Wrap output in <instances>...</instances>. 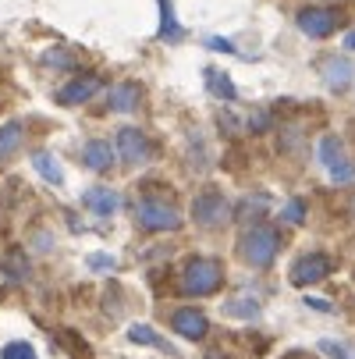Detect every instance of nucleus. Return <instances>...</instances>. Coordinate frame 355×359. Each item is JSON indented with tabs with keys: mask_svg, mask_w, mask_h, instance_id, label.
<instances>
[{
	"mask_svg": "<svg viewBox=\"0 0 355 359\" xmlns=\"http://www.w3.org/2000/svg\"><path fill=\"white\" fill-rule=\"evenodd\" d=\"M46 65H50V68H71L75 61H71L68 50H50V54H46Z\"/></svg>",
	"mask_w": 355,
	"mask_h": 359,
	"instance_id": "23",
	"label": "nucleus"
},
{
	"mask_svg": "<svg viewBox=\"0 0 355 359\" xmlns=\"http://www.w3.org/2000/svg\"><path fill=\"white\" fill-rule=\"evenodd\" d=\"M0 359H39V355L29 341H8L4 348H0Z\"/></svg>",
	"mask_w": 355,
	"mask_h": 359,
	"instance_id": "20",
	"label": "nucleus"
},
{
	"mask_svg": "<svg viewBox=\"0 0 355 359\" xmlns=\"http://www.w3.org/2000/svg\"><path fill=\"white\" fill-rule=\"evenodd\" d=\"M135 221H139V228L153 231V235H171V231L181 228L178 207L167 199H157V196H142L135 203Z\"/></svg>",
	"mask_w": 355,
	"mask_h": 359,
	"instance_id": "3",
	"label": "nucleus"
},
{
	"mask_svg": "<svg viewBox=\"0 0 355 359\" xmlns=\"http://www.w3.org/2000/svg\"><path fill=\"white\" fill-rule=\"evenodd\" d=\"M344 359H348V355H344Z\"/></svg>",
	"mask_w": 355,
	"mask_h": 359,
	"instance_id": "30",
	"label": "nucleus"
},
{
	"mask_svg": "<svg viewBox=\"0 0 355 359\" xmlns=\"http://www.w3.org/2000/svg\"><path fill=\"white\" fill-rule=\"evenodd\" d=\"M202 79H207V89H210L214 96H221V100H235V96H238L231 75H224L221 68H207V72H202Z\"/></svg>",
	"mask_w": 355,
	"mask_h": 359,
	"instance_id": "17",
	"label": "nucleus"
},
{
	"mask_svg": "<svg viewBox=\"0 0 355 359\" xmlns=\"http://www.w3.org/2000/svg\"><path fill=\"white\" fill-rule=\"evenodd\" d=\"M306 306H309V310H330V302H323V299H306Z\"/></svg>",
	"mask_w": 355,
	"mask_h": 359,
	"instance_id": "27",
	"label": "nucleus"
},
{
	"mask_svg": "<svg viewBox=\"0 0 355 359\" xmlns=\"http://www.w3.org/2000/svg\"><path fill=\"white\" fill-rule=\"evenodd\" d=\"M22 139H25V128H22L18 121L0 125V161H4V157H11V153L22 146Z\"/></svg>",
	"mask_w": 355,
	"mask_h": 359,
	"instance_id": "18",
	"label": "nucleus"
},
{
	"mask_svg": "<svg viewBox=\"0 0 355 359\" xmlns=\"http://www.w3.org/2000/svg\"><path fill=\"white\" fill-rule=\"evenodd\" d=\"M228 313H231V317H256V313H260V302L235 299V302H228Z\"/></svg>",
	"mask_w": 355,
	"mask_h": 359,
	"instance_id": "21",
	"label": "nucleus"
},
{
	"mask_svg": "<svg viewBox=\"0 0 355 359\" xmlns=\"http://www.w3.org/2000/svg\"><path fill=\"white\" fill-rule=\"evenodd\" d=\"M139 100H142L139 82H118V86L111 89V111H118V114H132V111L139 107Z\"/></svg>",
	"mask_w": 355,
	"mask_h": 359,
	"instance_id": "13",
	"label": "nucleus"
},
{
	"mask_svg": "<svg viewBox=\"0 0 355 359\" xmlns=\"http://www.w3.org/2000/svg\"><path fill=\"white\" fill-rule=\"evenodd\" d=\"M228 214H231V203L214 185H207V189L195 196V203H192V217H195L199 228H221L228 221Z\"/></svg>",
	"mask_w": 355,
	"mask_h": 359,
	"instance_id": "5",
	"label": "nucleus"
},
{
	"mask_svg": "<svg viewBox=\"0 0 355 359\" xmlns=\"http://www.w3.org/2000/svg\"><path fill=\"white\" fill-rule=\"evenodd\" d=\"M344 50H355V32H348V36H344Z\"/></svg>",
	"mask_w": 355,
	"mask_h": 359,
	"instance_id": "28",
	"label": "nucleus"
},
{
	"mask_svg": "<svg viewBox=\"0 0 355 359\" xmlns=\"http://www.w3.org/2000/svg\"><path fill=\"white\" fill-rule=\"evenodd\" d=\"M249 128H252V132H267V128H270V118H267V114H256V118L249 121Z\"/></svg>",
	"mask_w": 355,
	"mask_h": 359,
	"instance_id": "26",
	"label": "nucleus"
},
{
	"mask_svg": "<svg viewBox=\"0 0 355 359\" xmlns=\"http://www.w3.org/2000/svg\"><path fill=\"white\" fill-rule=\"evenodd\" d=\"M89 267H92V271H111L114 260H111L107 252H92V256H89Z\"/></svg>",
	"mask_w": 355,
	"mask_h": 359,
	"instance_id": "24",
	"label": "nucleus"
},
{
	"mask_svg": "<svg viewBox=\"0 0 355 359\" xmlns=\"http://www.w3.org/2000/svg\"><path fill=\"white\" fill-rule=\"evenodd\" d=\"M207 46H210V50H224V54H238V46H235V43L217 39V36H210V39H207Z\"/></svg>",
	"mask_w": 355,
	"mask_h": 359,
	"instance_id": "25",
	"label": "nucleus"
},
{
	"mask_svg": "<svg viewBox=\"0 0 355 359\" xmlns=\"http://www.w3.org/2000/svg\"><path fill=\"white\" fill-rule=\"evenodd\" d=\"M128 338H132L135 345H149V348H164V352H171V345H167L153 327H146V324H132V327H128Z\"/></svg>",
	"mask_w": 355,
	"mask_h": 359,
	"instance_id": "19",
	"label": "nucleus"
},
{
	"mask_svg": "<svg viewBox=\"0 0 355 359\" xmlns=\"http://www.w3.org/2000/svg\"><path fill=\"white\" fill-rule=\"evenodd\" d=\"M351 75H355V68H351L348 57H330V61L323 65V79H327L330 89H344V86L351 82Z\"/></svg>",
	"mask_w": 355,
	"mask_h": 359,
	"instance_id": "14",
	"label": "nucleus"
},
{
	"mask_svg": "<svg viewBox=\"0 0 355 359\" xmlns=\"http://www.w3.org/2000/svg\"><path fill=\"white\" fill-rule=\"evenodd\" d=\"M330 271H334V260L327 252H306V256H298V260L291 264V285L295 288H309V285L323 281Z\"/></svg>",
	"mask_w": 355,
	"mask_h": 359,
	"instance_id": "6",
	"label": "nucleus"
},
{
	"mask_svg": "<svg viewBox=\"0 0 355 359\" xmlns=\"http://www.w3.org/2000/svg\"><path fill=\"white\" fill-rule=\"evenodd\" d=\"M157 8H160V39L164 43H178L185 36V29H181V22H178V15L171 8V0H157Z\"/></svg>",
	"mask_w": 355,
	"mask_h": 359,
	"instance_id": "15",
	"label": "nucleus"
},
{
	"mask_svg": "<svg viewBox=\"0 0 355 359\" xmlns=\"http://www.w3.org/2000/svg\"><path fill=\"white\" fill-rule=\"evenodd\" d=\"M167 320H171V327H174L181 338H188V341H202V338H207V331H210L207 313L192 310V306H178V310H171Z\"/></svg>",
	"mask_w": 355,
	"mask_h": 359,
	"instance_id": "9",
	"label": "nucleus"
},
{
	"mask_svg": "<svg viewBox=\"0 0 355 359\" xmlns=\"http://www.w3.org/2000/svg\"><path fill=\"white\" fill-rule=\"evenodd\" d=\"M82 203H85V210H89V214H96V217H111V214H118V207H121V196H118L114 189H107V185H92V189H85Z\"/></svg>",
	"mask_w": 355,
	"mask_h": 359,
	"instance_id": "11",
	"label": "nucleus"
},
{
	"mask_svg": "<svg viewBox=\"0 0 355 359\" xmlns=\"http://www.w3.org/2000/svg\"><path fill=\"white\" fill-rule=\"evenodd\" d=\"M114 146H118V157H121L125 164H146L149 157H153V142L146 139V132H139V128H132V125L118 128Z\"/></svg>",
	"mask_w": 355,
	"mask_h": 359,
	"instance_id": "7",
	"label": "nucleus"
},
{
	"mask_svg": "<svg viewBox=\"0 0 355 359\" xmlns=\"http://www.w3.org/2000/svg\"><path fill=\"white\" fill-rule=\"evenodd\" d=\"M82 164L89 171H111L114 164V146H107L104 139H89L85 149H82Z\"/></svg>",
	"mask_w": 355,
	"mask_h": 359,
	"instance_id": "12",
	"label": "nucleus"
},
{
	"mask_svg": "<svg viewBox=\"0 0 355 359\" xmlns=\"http://www.w3.org/2000/svg\"><path fill=\"white\" fill-rule=\"evenodd\" d=\"M316 161L327 168V175H330L337 185L355 182V164L344 157V142H341L337 135H323V139L316 142Z\"/></svg>",
	"mask_w": 355,
	"mask_h": 359,
	"instance_id": "4",
	"label": "nucleus"
},
{
	"mask_svg": "<svg viewBox=\"0 0 355 359\" xmlns=\"http://www.w3.org/2000/svg\"><path fill=\"white\" fill-rule=\"evenodd\" d=\"M224 285V267L217 256H188L181 267V292L185 295H214Z\"/></svg>",
	"mask_w": 355,
	"mask_h": 359,
	"instance_id": "2",
	"label": "nucleus"
},
{
	"mask_svg": "<svg viewBox=\"0 0 355 359\" xmlns=\"http://www.w3.org/2000/svg\"><path fill=\"white\" fill-rule=\"evenodd\" d=\"M351 214H355V196H351Z\"/></svg>",
	"mask_w": 355,
	"mask_h": 359,
	"instance_id": "29",
	"label": "nucleus"
},
{
	"mask_svg": "<svg viewBox=\"0 0 355 359\" xmlns=\"http://www.w3.org/2000/svg\"><path fill=\"white\" fill-rule=\"evenodd\" d=\"M99 82L96 75H78V79H71L68 86H61L57 89V104H64V107H78V104H85V100H92L96 93H99Z\"/></svg>",
	"mask_w": 355,
	"mask_h": 359,
	"instance_id": "10",
	"label": "nucleus"
},
{
	"mask_svg": "<svg viewBox=\"0 0 355 359\" xmlns=\"http://www.w3.org/2000/svg\"><path fill=\"white\" fill-rule=\"evenodd\" d=\"M277 249H281V235L270 224H249L238 238V256L256 271H267L277 260Z\"/></svg>",
	"mask_w": 355,
	"mask_h": 359,
	"instance_id": "1",
	"label": "nucleus"
},
{
	"mask_svg": "<svg viewBox=\"0 0 355 359\" xmlns=\"http://www.w3.org/2000/svg\"><path fill=\"white\" fill-rule=\"evenodd\" d=\"M284 221H291V224H302V221H306V203H302V199H291L288 207H284Z\"/></svg>",
	"mask_w": 355,
	"mask_h": 359,
	"instance_id": "22",
	"label": "nucleus"
},
{
	"mask_svg": "<svg viewBox=\"0 0 355 359\" xmlns=\"http://www.w3.org/2000/svg\"><path fill=\"white\" fill-rule=\"evenodd\" d=\"M298 29L306 32L309 39H327L330 32H337L341 25V15L330 11V8H306V11H298Z\"/></svg>",
	"mask_w": 355,
	"mask_h": 359,
	"instance_id": "8",
	"label": "nucleus"
},
{
	"mask_svg": "<svg viewBox=\"0 0 355 359\" xmlns=\"http://www.w3.org/2000/svg\"><path fill=\"white\" fill-rule=\"evenodd\" d=\"M32 168H36V171H39V175L50 182V185H61V182H64L61 161L54 157V153H46V149H43V153H32Z\"/></svg>",
	"mask_w": 355,
	"mask_h": 359,
	"instance_id": "16",
	"label": "nucleus"
}]
</instances>
